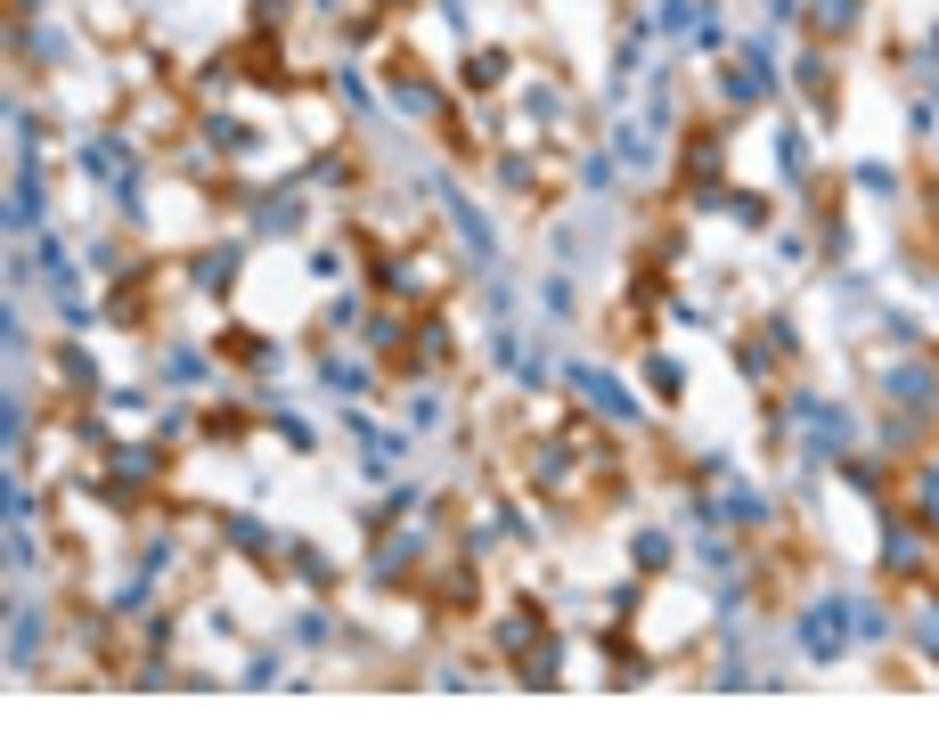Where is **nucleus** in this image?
I'll return each instance as SVG.
<instances>
[{
    "label": "nucleus",
    "instance_id": "f257e3e1",
    "mask_svg": "<svg viewBox=\"0 0 939 735\" xmlns=\"http://www.w3.org/2000/svg\"><path fill=\"white\" fill-rule=\"evenodd\" d=\"M842 621H850V597H825L817 613L801 621V638H809V654H833V645H842Z\"/></svg>",
    "mask_w": 939,
    "mask_h": 735
},
{
    "label": "nucleus",
    "instance_id": "f03ea898",
    "mask_svg": "<svg viewBox=\"0 0 939 735\" xmlns=\"http://www.w3.org/2000/svg\"><path fill=\"white\" fill-rule=\"evenodd\" d=\"M572 385H580V392H589V401H597V409H613V417H630V392H621V385H613V376H597V368H572Z\"/></svg>",
    "mask_w": 939,
    "mask_h": 735
},
{
    "label": "nucleus",
    "instance_id": "7ed1b4c3",
    "mask_svg": "<svg viewBox=\"0 0 939 735\" xmlns=\"http://www.w3.org/2000/svg\"><path fill=\"white\" fill-rule=\"evenodd\" d=\"M727 91H736V98H760V91H768V74H760V57H743V66H736V74H727Z\"/></svg>",
    "mask_w": 939,
    "mask_h": 735
},
{
    "label": "nucleus",
    "instance_id": "20e7f679",
    "mask_svg": "<svg viewBox=\"0 0 939 735\" xmlns=\"http://www.w3.org/2000/svg\"><path fill=\"white\" fill-rule=\"evenodd\" d=\"M890 392H899V401H931V376L924 368H899V376H890Z\"/></svg>",
    "mask_w": 939,
    "mask_h": 735
},
{
    "label": "nucleus",
    "instance_id": "39448f33",
    "mask_svg": "<svg viewBox=\"0 0 939 735\" xmlns=\"http://www.w3.org/2000/svg\"><path fill=\"white\" fill-rule=\"evenodd\" d=\"M924 507H931V523H939V474H924Z\"/></svg>",
    "mask_w": 939,
    "mask_h": 735
}]
</instances>
